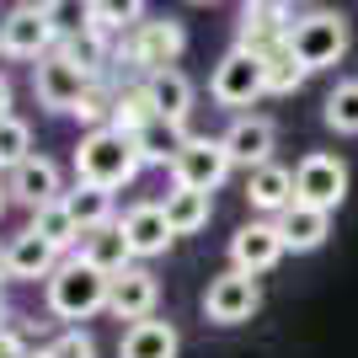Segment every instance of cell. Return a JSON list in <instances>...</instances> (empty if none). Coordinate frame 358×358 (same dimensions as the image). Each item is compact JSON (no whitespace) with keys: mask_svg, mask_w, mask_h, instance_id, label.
Returning a JSON list of instances; mask_svg holds the SVG:
<instances>
[{"mask_svg":"<svg viewBox=\"0 0 358 358\" xmlns=\"http://www.w3.org/2000/svg\"><path fill=\"white\" fill-rule=\"evenodd\" d=\"M6 278H11V262H6V246H0V284H6Z\"/></svg>","mask_w":358,"mask_h":358,"instance_id":"37","label":"cell"},{"mask_svg":"<svg viewBox=\"0 0 358 358\" xmlns=\"http://www.w3.org/2000/svg\"><path fill=\"white\" fill-rule=\"evenodd\" d=\"M0 358H32V353H27V343H22L16 331H0Z\"/></svg>","mask_w":358,"mask_h":358,"instance_id":"35","label":"cell"},{"mask_svg":"<svg viewBox=\"0 0 358 358\" xmlns=\"http://www.w3.org/2000/svg\"><path fill=\"white\" fill-rule=\"evenodd\" d=\"M193 145V134H187V123H171V118H155L145 129V134H134V150L145 166H177V155Z\"/></svg>","mask_w":358,"mask_h":358,"instance_id":"21","label":"cell"},{"mask_svg":"<svg viewBox=\"0 0 358 358\" xmlns=\"http://www.w3.org/2000/svg\"><path fill=\"white\" fill-rule=\"evenodd\" d=\"M6 262H11V278H22V284H38V278H54L59 273V252L48 246L43 236H32V230H22V236L6 246Z\"/></svg>","mask_w":358,"mask_h":358,"instance_id":"19","label":"cell"},{"mask_svg":"<svg viewBox=\"0 0 358 358\" xmlns=\"http://www.w3.org/2000/svg\"><path fill=\"white\" fill-rule=\"evenodd\" d=\"M139 22H150V16H145V6H118V0H91V32H102V38H107V32H123V27L134 32Z\"/></svg>","mask_w":358,"mask_h":358,"instance_id":"30","label":"cell"},{"mask_svg":"<svg viewBox=\"0 0 358 358\" xmlns=\"http://www.w3.org/2000/svg\"><path fill=\"white\" fill-rule=\"evenodd\" d=\"M155 299H161V284H155V273L150 268H129V273H118L113 278V299H107V310L118 315V321H150L155 315Z\"/></svg>","mask_w":358,"mask_h":358,"instance_id":"15","label":"cell"},{"mask_svg":"<svg viewBox=\"0 0 358 358\" xmlns=\"http://www.w3.org/2000/svg\"><path fill=\"white\" fill-rule=\"evenodd\" d=\"M343 198H348V166H343V155L310 150V155L294 166V203L321 209V214H337Z\"/></svg>","mask_w":358,"mask_h":358,"instance_id":"5","label":"cell"},{"mask_svg":"<svg viewBox=\"0 0 358 358\" xmlns=\"http://www.w3.org/2000/svg\"><path fill=\"white\" fill-rule=\"evenodd\" d=\"M182 353V337L171 321H139V327L123 331V343H118V358H177Z\"/></svg>","mask_w":358,"mask_h":358,"instance_id":"20","label":"cell"},{"mask_svg":"<svg viewBox=\"0 0 358 358\" xmlns=\"http://www.w3.org/2000/svg\"><path fill=\"white\" fill-rule=\"evenodd\" d=\"M209 96L220 107H252L257 96H268V59L252 48H224L209 75Z\"/></svg>","mask_w":358,"mask_h":358,"instance_id":"4","label":"cell"},{"mask_svg":"<svg viewBox=\"0 0 358 358\" xmlns=\"http://www.w3.org/2000/svg\"><path fill=\"white\" fill-rule=\"evenodd\" d=\"M220 139H224V155H230V166H246V171H257V166H268V161H273L278 129H273V118H257V113H246V118H236Z\"/></svg>","mask_w":358,"mask_h":358,"instance_id":"13","label":"cell"},{"mask_svg":"<svg viewBox=\"0 0 358 358\" xmlns=\"http://www.w3.org/2000/svg\"><path fill=\"white\" fill-rule=\"evenodd\" d=\"M145 86H150V102H155L161 118L187 123V113H193V80L182 70H155V75H145Z\"/></svg>","mask_w":358,"mask_h":358,"instance_id":"23","label":"cell"},{"mask_svg":"<svg viewBox=\"0 0 358 358\" xmlns=\"http://www.w3.org/2000/svg\"><path fill=\"white\" fill-rule=\"evenodd\" d=\"M284 230H278V220H252L241 224L236 236H230V268L246 273V278H262L268 268H278L284 262Z\"/></svg>","mask_w":358,"mask_h":358,"instance_id":"11","label":"cell"},{"mask_svg":"<svg viewBox=\"0 0 358 358\" xmlns=\"http://www.w3.org/2000/svg\"><path fill=\"white\" fill-rule=\"evenodd\" d=\"M6 187H11V203H22V209H32V214L64 198V187H59V166L48 161V155H32L27 166H16L11 177H6Z\"/></svg>","mask_w":358,"mask_h":358,"instance_id":"14","label":"cell"},{"mask_svg":"<svg viewBox=\"0 0 358 358\" xmlns=\"http://www.w3.org/2000/svg\"><path fill=\"white\" fill-rule=\"evenodd\" d=\"M257 310H262L257 278H246V273H236V268L209 278V289H203V315H209L214 327H241V321H252Z\"/></svg>","mask_w":358,"mask_h":358,"instance_id":"10","label":"cell"},{"mask_svg":"<svg viewBox=\"0 0 358 358\" xmlns=\"http://www.w3.org/2000/svg\"><path fill=\"white\" fill-rule=\"evenodd\" d=\"M11 118V80H6V75H0V123Z\"/></svg>","mask_w":358,"mask_h":358,"instance_id":"36","label":"cell"},{"mask_svg":"<svg viewBox=\"0 0 358 358\" xmlns=\"http://www.w3.org/2000/svg\"><path fill=\"white\" fill-rule=\"evenodd\" d=\"M27 161H32V129L11 113L0 123V177H11L16 166H27Z\"/></svg>","mask_w":358,"mask_h":358,"instance_id":"29","label":"cell"},{"mask_svg":"<svg viewBox=\"0 0 358 358\" xmlns=\"http://www.w3.org/2000/svg\"><path fill=\"white\" fill-rule=\"evenodd\" d=\"M166 224H171V236H198L214 214V198L209 193H193V187H171L166 193Z\"/></svg>","mask_w":358,"mask_h":358,"instance_id":"24","label":"cell"},{"mask_svg":"<svg viewBox=\"0 0 358 358\" xmlns=\"http://www.w3.org/2000/svg\"><path fill=\"white\" fill-rule=\"evenodd\" d=\"M43 358H96V343H91L80 327H70V331H59V337L43 348Z\"/></svg>","mask_w":358,"mask_h":358,"instance_id":"34","label":"cell"},{"mask_svg":"<svg viewBox=\"0 0 358 358\" xmlns=\"http://www.w3.org/2000/svg\"><path fill=\"white\" fill-rule=\"evenodd\" d=\"M305 64L289 54V48H278V54H268V96H294L299 86H305Z\"/></svg>","mask_w":358,"mask_h":358,"instance_id":"31","label":"cell"},{"mask_svg":"<svg viewBox=\"0 0 358 358\" xmlns=\"http://www.w3.org/2000/svg\"><path fill=\"white\" fill-rule=\"evenodd\" d=\"M48 22H54V32H59V43H70V38H80V32H91V6L54 0V6H48Z\"/></svg>","mask_w":358,"mask_h":358,"instance_id":"33","label":"cell"},{"mask_svg":"<svg viewBox=\"0 0 358 358\" xmlns=\"http://www.w3.org/2000/svg\"><path fill=\"white\" fill-rule=\"evenodd\" d=\"M64 209L75 214V224H80V230H102V224L118 220V214H113V193L91 187V182H75L70 193H64Z\"/></svg>","mask_w":358,"mask_h":358,"instance_id":"26","label":"cell"},{"mask_svg":"<svg viewBox=\"0 0 358 358\" xmlns=\"http://www.w3.org/2000/svg\"><path fill=\"white\" fill-rule=\"evenodd\" d=\"M299 16L278 0H252V6H241V22H236V48H252V54H278L289 48V32H294Z\"/></svg>","mask_w":358,"mask_h":358,"instance_id":"9","label":"cell"},{"mask_svg":"<svg viewBox=\"0 0 358 358\" xmlns=\"http://www.w3.org/2000/svg\"><path fill=\"white\" fill-rule=\"evenodd\" d=\"M161 118V113H155V102H150V86L145 80H139V86H123L118 96H113V118H107V129H118V134H145L150 123Z\"/></svg>","mask_w":358,"mask_h":358,"instance_id":"25","label":"cell"},{"mask_svg":"<svg viewBox=\"0 0 358 358\" xmlns=\"http://www.w3.org/2000/svg\"><path fill=\"white\" fill-rule=\"evenodd\" d=\"M321 118H327L331 134H358V80H337L321 102Z\"/></svg>","mask_w":358,"mask_h":358,"instance_id":"28","label":"cell"},{"mask_svg":"<svg viewBox=\"0 0 358 358\" xmlns=\"http://www.w3.org/2000/svg\"><path fill=\"white\" fill-rule=\"evenodd\" d=\"M177 187H193V193H220V182L230 177V155H224V139H193V145L177 155L171 166Z\"/></svg>","mask_w":358,"mask_h":358,"instance_id":"12","label":"cell"},{"mask_svg":"<svg viewBox=\"0 0 358 358\" xmlns=\"http://www.w3.org/2000/svg\"><path fill=\"white\" fill-rule=\"evenodd\" d=\"M246 203H252L257 214H268V220L289 214V209H294V171L278 166V161L246 171Z\"/></svg>","mask_w":358,"mask_h":358,"instance_id":"16","label":"cell"},{"mask_svg":"<svg viewBox=\"0 0 358 358\" xmlns=\"http://www.w3.org/2000/svg\"><path fill=\"white\" fill-rule=\"evenodd\" d=\"M6 203H11V187H6V182H0V214H6Z\"/></svg>","mask_w":358,"mask_h":358,"instance_id":"38","label":"cell"},{"mask_svg":"<svg viewBox=\"0 0 358 358\" xmlns=\"http://www.w3.org/2000/svg\"><path fill=\"white\" fill-rule=\"evenodd\" d=\"M139 150L129 134H118V129H91L80 145H75V182H91V187H102V193H118V187H129V182L139 177Z\"/></svg>","mask_w":358,"mask_h":358,"instance_id":"1","label":"cell"},{"mask_svg":"<svg viewBox=\"0 0 358 358\" xmlns=\"http://www.w3.org/2000/svg\"><path fill=\"white\" fill-rule=\"evenodd\" d=\"M32 358H43V353H32Z\"/></svg>","mask_w":358,"mask_h":358,"instance_id":"40","label":"cell"},{"mask_svg":"<svg viewBox=\"0 0 358 358\" xmlns=\"http://www.w3.org/2000/svg\"><path fill=\"white\" fill-rule=\"evenodd\" d=\"M182 48H187V32H182L177 16H150V22H139V27L129 32L123 54H129V64L155 75V70H177Z\"/></svg>","mask_w":358,"mask_h":358,"instance_id":"6","label":"cell"},{"mask_svg":"<svg viewBox=\"0 0 358 358\" xmlns=\"http://www.w3.org/2000/svg\"><path fill=\"white\" fill-rule=\"evenodd\" d=\"M123 236H129V252H134V262L139 257H161L166 246H171V224H166V209L161 203H134V209L123 214Z\"/></svg>","mask_w":358,"mask_h":358,"instance_id":"17","label":"cell"},{"mask_svg":"<svg viewBox=\"0 0 358 358\" xmlns=\"http://www.w3.org/2000/svg\"><path fill=\"white\" fill-rule=\"evenodd\" d=\"M59 48V32L48 22V6H11L0 16V54L11 59H48Z\"/></svg>","mask_w":358,"mask_h":358,"instance_id":"7","label":"cell"},{"mask_svg":"<svg viewBox=\"0 0 358 358\" xmlns=\"http://www.w3.org/2000/svg\"><path fill=\"white\" fill-rule=\"evenodd\" d=\"M48 310L59 315V321H91L96 310H107V299H113V278L96 273L86 257L75 252L59 262V273L48 278Z\"/></svg>","mask_w":358,"mask_h":358,"instance_id":"2","label":"cell"},{"mask_svg":"<svg viewBox=\"0 0 358 358\" xmlns=\"http://www.w3.org/2000/svg\"><path fill=\"white\" fill-rule=\"evenodd\" d=\"M27 230H32V236H43L54 252H70V246H80V236H86V230L75 224V214L64 209V198H59V203H48V209H38Z\"/></svg>","mask_w":358,"mask_h":358,"instance_id":"27","label":"cell"},{"mask_svg":"<svg viewBox=\"0 0 358 358\" xmlns=\"http://www.w3.org/2000/svg\"><path fill=\"white\" fill-rule=\"evenodd\" d=\"M278 230H284V246H289V252H321L327 236H331V214L294 203L289 214H278Z\"/></svg>","mask_w":358,"mask_h":358,"instance_id":"22","label":"cell"},{"mask_svg":"<svg viewBox=\"0 0 358 358\" xmlns=\"http://www.w3.org/2000/svg\"><path fill=\"white\" fill-rule=\"evenodd\" d=\"M59 54L70 64H80L86 75H96L107 64V43H102V32H80V38H70V43H59Z\"/></svg>","mask_w":358,"mask_h":358,"instance_id":"32","label":"cell"},{"mask_svg":"<svg viewBox=\"0 0 358 358\" xmlns=\"http://www.w3.org/2000/svg\"><path fill=\"white\" fill-rule=\"evenodd\" d=\"M80 257H86L96 273H107V278H118V273L134 268V252H129V236H123V224H102V230H86L80 236Z\"/></svg>","mask_w":358,"mask_h":358,"instance_id":"18","label":"cell"},{"mask_svg":"<svg viewBox=\"0 0 358 358\" xmlns=\"http://www.w3.org/2000/svg\"><path fill=\"white\" fill-rule=\"evenodd\" d=\"M353 32H348V16L343 11H305L289 32V54H294L305 70H331V64L348 54Z\"/></svg>","mask_w":358,"mask_h":358,"instance_id":"3","label":"cell"},{"mask_svg":"<svg viewBox=\"0 0 358 358\" xmlns=\"http://www.w3.org/2000/svg\"><path fill=\"white\" fill-rule=\"evenodd\" d=\"M0 331H11V327H6V299H0Z\"/></svg>","mask_w":358,"mask_h":358,"instance_id":"39","label":"cell"},{"mask_svg":"<svg viewBox=\"0 0 358 358\" xmlns=\"http://www.w3.org/2000/svg\"><path fill=\"white\" fill-rule=\"evenodd\" d=\"M32 91H38V102L54 107V113H80V107H86V96H91L96 86H91V75L80 70V64H70L59 48H54L48 59L32 64Z\"/></svg>","mask_w":358,"mask_h":358,"instance_id":"8","label":"cell"}]
</instances>
